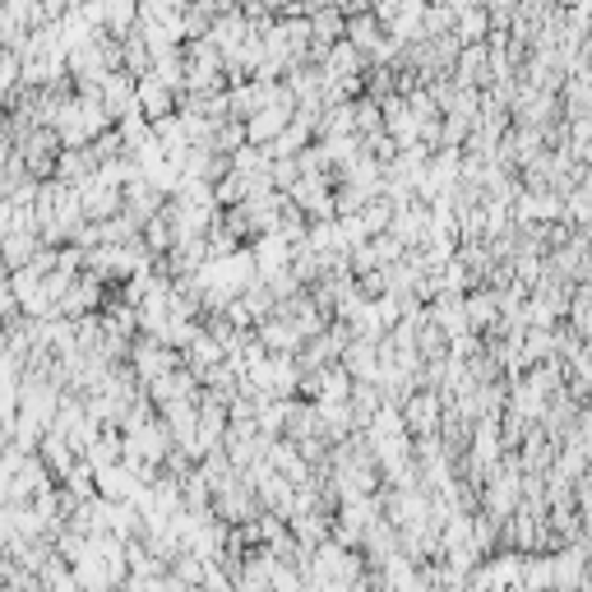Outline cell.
Returning a JSON list of instances; mask_svg holds the SVG:
<instances>
[{"label": "cell", "instance_id": "1", "mask_svg": "<svg viewBox=\"0 0 592 592\" xmlns=\"http://www.w3.org/2000/svg\"><path fill=\"white\" fill-rule=\"evenodd\" d=\"M93 130H103V111H97L93 97H84V103H66L61 111H56V140L84 144Z\"/></svg>", "mask_w": 592, "mask_h": 592}, {"label": "cell", "instance_id": "2", "mask_svg": "<svg viewBox=\"0 0 592 592\" xmlns=\"http://www.w3.org/2000/svg\"><path fill=\"white\" fill-rule=\"evenodd\" d=\"M14 74H19V56H14V51H0V97L10 93Z\"/></svg>", "mask_w": 592, "mask_h": 592}, {"label": "cell", "instance_id": "3", "mask_svg": "<svg viewBox=\"0 0 592 592\" xmlns=\"http://www.w3.org/2000/svg\"><path fill=\"white\" fill-rule=\"evenodd\" d=\"M56 592H79V579H56Z\"/></svg>", "mask_w": 592, "mask_h": 592}]
</instances>
